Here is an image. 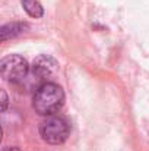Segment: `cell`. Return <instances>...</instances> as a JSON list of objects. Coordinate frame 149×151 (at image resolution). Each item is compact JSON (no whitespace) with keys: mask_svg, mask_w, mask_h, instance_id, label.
Here are the masks:
<instances>
[{"mask_svg":"<svg viewBox=\"0 0 149 151\" xmlns=\"http://www.w3.org/2000/svg\"><path fill=\"white\" fill-rule=\"evenodd\" d=\"M1 97H3V101H1V109H3V111H6V110H7V104H9V99H7V94H6V91H4V90L1 91Z\"/></svg>","mask_w":149,"mask_h":151,"instance_id":"52a82bcc","label":"cell"},{"mask_svg":"<svg viewBox=\"0 0 149 151\" xmlns=\"http://www.w3.org/2000/svg\"><path fill=\"white\" fill-rule=\"evenodd\" d=\"M64 99V91L58 84L46 82L34 91L32 109L40 116H51L63 107Z\"/></svg>","mask_w":149,"mask_h":151,"instance_id":"6da1fadb","label":"cell"},{"mask_svg":"<svg viewBox=\"0 0 149 151\" xmlns=\"http://www.w3.org/2000/svg\"><path fill=\"white\" fill-rule=\"evenodd\" d=\"M29 28L28 24L25 22H10V24H6L1 27L0 29V35H1V41H6L9 38H13L22 32H25L26 29Z\"/></svg>","mask_w":149,"mask_h":151,"instance_id":"5b68a950","label":"cell"},{"mask_svg":"<svg viewBox=\"0 0 149 151\" xmlns=\"http://www.w3.org/2000/svg\"><path fill=\"white\" fill-rule=\"evenodd\" d=\"M38 131H40L41 138L47 144L58 145V144H63L69 138L72 126L66 117L51 114V116H47V119H44L40 123Z\"/></svg>","mask_w":149,"mask_h":151,"instance_id":"7a4b0ae2","label":"cell"},{"mask_svg":"<svg viewBox=\"0 0 149 151\" xmlns=\"http://www.w3.org/2000/svg\"><path fill=\"white\" fill-rule=\"evenodd\" d=\"M57 69V62L56 59H53L48 54H41L38 56L34 62L32 66L29 69L28 76L25 78V81L21 84L22 87H26L28 90H34L37 91L43 84H46L47 78Z\"/></svg>","mask_w":149,"mask_h":151,"instance_id":"3957f363","label":"cell"},{"mask_svg":"<svg viewBox=\"0 0 149 151\" xmlns=\"http://www.w3.org/2000/svg\"><path fill=\"white\" fill-rule=\"evenodd\" d=\"M31 66L28 65L26 59L19 54H10L0 62V73L1 78L13 85H21L29 73Z\"/></svg>","mask_w":149,"mask_h":151,"instance_id":"277c9868","label":"cell"},{"mask_svg":"<svg viewBox=\"0 0 149 151\" xmlns=\"http://www.w3.org/2000/svg\"><path fill=\"white\" fill-rule=\"evenodd\" d=\"M3 151H22L19 147H7V148H4Z\"/></svg>","mask_w":149,"mask_h":151,"instance_id":"ba28073f","label":"cell"},{"mask_svg":"<svg viewBox=\"0 0 149 151\" xmlns=\"http://www.w3.org/2000/svg\"><path fill=\"white\" fill-rule=\"evenodd\" d=\"M24 10L31 16V18H41L44 15V7L38 0H21Z\"/></svg>","mask_w":149,"mask_h":151,"instance_id":"8992f818","label":"cell"}]
</instances>
